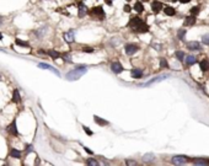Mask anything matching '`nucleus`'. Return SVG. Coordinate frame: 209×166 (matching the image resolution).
<instances>
[{
	"instance_id": "obj_1",
	"label": "nucleus",
	"mask_w": 209,
	"mask_h": 166,
	"mask_svg": "<svg viewBox=\"0 0 209 166\" xmlns=\"http://www.w3.org/2000/svg\"><path fill=\"white\" fill-rule=\"evenodd\" d=\"M128 27H130L133 31L137 32V33H146V32H149V26L140 17H138V16H134V17L130 19V21L128 22Z\"/></svg>"
},
{
	"instance_id": "obj_2",
	"label": "nucleus",
	"mask_w": 209,
	"mask_h": 166,
	"mask_svg": "<svg viewBox=\"0 0 209 166\" xmlns=\"http://www.w3.org/2000/svg\"><path fill=\"white\" fill-rule=\"evenodd\" d=\"M86 71H87L86 65L79 64L74 70H70L69 73H66L65 78H66V80H69V81H75V80H79L82 75H85Z\"/></svg>"
},
{
	"instance_id": "obj_3",
	"label": "nucleus",
	"mask_w": 209,
	"mask_h": 166,
	"mask_svg": "<svg viewBox=\"0 0 209 166\" xmlns=\"http://www.w3.org/2000/svg\"><path fill=\"white\" fill-rule=\"evenodd\" d=\"M89 14L91 16H94L97 20H103L106 17V14L103 11V7L102 6H94L91 10H89Z\"/></svg>"
},
{
	"instance_id": "obj_4",
	"label": "nucleus",
	"mask_w": 209,
	"mask_h": 166,
	"mask_svg": "<svg viewBox=\"0 0 209 166\" xmlns=\"http://www.w3.org/2000/svg\"><path fill=\"white\" fill-rule=\"evenodd\" d=\"M188 161H189V159L185 155H175L171 160V162L175 165H183V164H187Z\"/></svg>"
},
{
	"instance_id": "obj_5",
	"label": "nucleus",
	"mask_w": 209,
	"mask_h": 166,
	"mask_svg": "<svg viewBox=\"0 0 209 166\" xmlns=\"http://www.w3.org/2000/svg\"><path fill=\"white\" fill-rule=\"evenodd\" d=\"M124 51H125V54H127V55H133V54H135L139 51V47L137 44L128 43V44H125Z\"/></svg>"
},
{
	"instance_id": "obj_6",
	"label": "nucleus",
	"mask_w": 209,
	"mask_h": 166,
	"mask_svg": "<svg viewBox=\"0 0 209 166\" xmlns=\"http://www.w3.org/2000/svg\"><path fill=\"white\" fill-rule=\"evenodd\" d=\"M111 70L114 74H121L122 71H124V68H123V65L119 62H112L111 63Z\"/></svg>"
},
{
	"instance_id": "obj_7",
	"label": "nucleus",
	"mask_w": 209,
	"mask_h": 166,
	"mask_svg": "<svg viewBox=\"0 0 209 166\" xmlns=\"http://www.w3.org/2000/svg\"><path fill=\"white\" fill-rule=\"evenodd\" d=\"M162 3L161 1H159V0H154V1H151V10L154 14H159L161 10H162Z\"/></svg>"
},
{
	"instance_id": "obj_8",
	"label": "nucleus",
	"mask_w": 209,
	"mask_h": 166,
	"mask_svg": "<svg viewBox=\"0 0 209 166\" xmlns=\"http://www.w3.org/2000/svg\"><path fill=\"white\" fill-rule=\"evenodd\" d=\"M87 14H89L87 6L84 3H80L79 4V9H78V16H79V17H85Z\"/></svg>"
},
{
	"instance_id": "obj_9",
	"label": "nucleus",
	"mask_w": 209,
	"mask_h": 166,
	"mask_svg": "<svg viewBox=\"0 0 209 166\" xmlns=\"http://www.w3.org/2000/svg\"><path fill=\"white\" fill-rule=\"evenodd\" d=\"M187 48L189 51H200V49H202V44L197 42V41H192V42L187 43Z\"/></svg>"
},
{
	"instance_id": "obj_10",
	"label": "nucleus",
	"mask_w": 209,
	"mask_h": 166,
	"mask_svg": "<svg viewBox=\"0 0 209 166\" xmlns=\"http://www.w3.org/2000/svg\"><path fill=\"white\" fill-rule=\"evenodd\" d=\"M7 132L10 133L11 135H19V130H17V126H16V119H14L11 122V124L7 127Z\"/></svg>"
},
{
	"instance_id": "obj_11",
	"label": "nucleus",
	"mask_w": 209,
	"mask_h": 166,
	"mask_svg": "<svg viewBox=\"0 0 209 166\" xmlns=\"http://www.w3.org/2000/svg\"><path fill=\"white\" fill-rule=\"evenodd\" d=\"M64 41H65V42H68V43H73L75 41V32L73 30H70L69 32L64 33Z\"/></svg>"
},
{
	"instance_id": "obj_12",
	"label": "nucleus",
	"mask_w": 209,
	"mask_h": 166,
	"mask_svg": "<svg viewBox=\"0 0 209 166\" xmlns=\"http://www.w3.org/2000/svg\"><path fill=\"white\" fill-rule=\"evenodd\" d=\"M38 66H39V68H42V69H49L51 71H53V73L55 74L57 76H60V73L55 68H53V66H51V65H48V64H44V63H39V64H38Z\"/></svg>"
},
{
	"instance_id": "obj_13",
	"label": "nucleus",
	"mask_w": 209,
	"mask_h": 166,
	"mask_svg": "<svg viewBox=\"0 0 209 166\" xmlns=\"http://www.w3.org/2000/svg\"><path fill=\"white\" fill-rule=\"evenodd\" d=\"M130 75H132V78H134V79H140L141 76H143V70H141V69H132L130 70Z\"/></svg>"
},
{
	"instance_id": "obj_14",
	"label": "nucleus",
	"mask_w": 209,
	"mask_h": 166,
	"mask_svg": "<svg viewBox=\"0 0 209 166\" xmlns=\"http://www.w3.org/2000/svg\"><path fill=\"white\" fill-rule=\"evenodd\" d=\"M167 78V75H160V76H156V78H154V79H151L150 81H148V82H145V84H143V86H149V85H151V84H154V82H157V81H161V80H164V79H166Z\"/></svg>"
},
{
	"instance_id": "obj_15",
	"label": "nucleus",
	"mask_w": 209,
	"mask_h": 166,
	"mask_svg": "<svg viewBox=\"0 0 209 166\" xmlns=\"http://www.w3.org/2000/svg\"><path fill=\"white\" fill-rule=\"evenodd\" d=\"M199 66H200V70H202L203 73H205V71L209 70V62L207 59H202L199 62Z\"/></svg>"
},
{
	"instance_id": "obj_16",
	"label": "nucleus",
	"mask_w": 209,
	"mask_h": 166,
	"mask_svg": "<svg viewBox=\"0 0 209 166\" xmlns=\"http://www.w3.org/2000/svg\"><path fill=\"white\" fill-rule=\"evenodd\" d=\"M94 119H95L96 124H98V126H102V127L108 126V122H107V121H105V119H103V118H101V117H98V116H94Z\"/></svg>"
},
{
	"instance_id": "obj_17",
	"label": "nucleus",
	"mask_w": 209,
	"mask_h": 166,
	"mask_svg": "<svg viewBox=\"0 0 209 166\" xmlns=\"http://www.w3.org/2000/svg\"><path fill=\"white\" fill-rule=\"evenodd\" d=\"M194 23H196V16H192V15L187 16V17H186V21H185V25H186V26H193Z\"/></svg>"
},
{
	"instance_id": "obj_18",
	"label": "nucleus",
	"mask_w": 209,
	"mask_h": 166,
	"mask_svg": "<svg viewBox=\"0 0 209 166\" xmlns=\"http://www.w3.org/2000/svg\"><path fill=\"white\" fill-rule=\"evenodd\" d=\"M164 12H165L167 16H173V15H176V10H175V7H171V6H165V7H164Z\"/></svg>"
},
{
	"instance_id": "obj_19",
	"label": "nucleus",
	"mask_w": 209,
	"mask_h": 166,
	"mask_svg": "<svg viewBox=\"0 0 209 166\" xmlns=\"http://www.w3.org/2000/svg\"><path fill=\"white\" fill-rule=\"evenodd\" d=\"M134 10L138 12V14H141V12H144V5H143V3L141 1H137L135 4H134Z\"/></svg>"
},
{
	"instance_id": "obj_20",
	"label": "nucleus",
	"mask_w": 209,
	"mask_h": 166,
	"mask_svg": "<svg viewBox=\"0 0 209 166\" xmlns=\"http://www.w3.org/2000/svg\"><path fill=\"white\" fill-rule=\"evenodd\" d=\"M192 162H193L194 165H209V160L200 159V157H198V159H193V160H192Z\"/></svg>"
},
{
	"instance_id": "obj_21",
	"label": "nucleus",
	"mask_w": 209,
	"mask_h": 166,
	"mask_svg": "<svg viewBox=\"0 0 209 166\" xmlns=\"http://www.w3.org/2000/svg\"><path fill=\"white\" fill-rule=\"evenodd\" d=\"M20 100H21V96H20V94H19V90L15 89V90H14V94H12V102L17 103V102H20Z\"/></svg>"
},
{
	"instance_id": "obj_22",
	"label": "nucleus",
	"mask_w": 209,
	"mask_h": 166,
	"mask_svg": "<svg viewBox=\"0 0 209 166\" xmlns=\"http://www.w3.org/2000/svg\"><path fill=\"white\" fill-rule=\"evenodd\" d=\"M47 54H48V55H51V57L53 58V59H58V58H60V55H62L59 52L54 51V49H49V51L47 52Z\"/></svg>"
},
{
	"instance_id": "obj_23",
	"label": "nucleus",
	"mask_w": 209,
	"mask_h": 166,
	"mask_svg": "<svg viewBox=\"0 0 209 166\" xmlns=\"http://www.w3.org/2000/svg\"><path fill=\"white\" fill-rule=\"evenodd\" d=\"M185 62H186V64H187L188 66H191V65H193L197 60H196V57H194V55H187Z\"/></svg>"
},
{
	"instance_id": "obj_24",
	"label": "nucleus",
	"mask_w": 209,
	"mask_h": 166,
	"mask_svg": "<svg viewBox=\"0 0 209 166\" xmlns=\"http://www.w3.org/2000/svg\"><path fill=\"white\" fill-rule=\"evenodd\" d=\"M10 156H12V157H15V159H19V157H21V151H19L17 149H11L10 150Z\"/></svg>"
},
{
	"instance_id": "obj_25",
	"label": "nucleus",
	"mask_w": 209,
	"mask_h": 166,
	"mask_svg": "<svg viewBox=\"0 0 209 166\" xmlns=\"http://www.w3.org/2000/svg\"><path fill=\"white\" fill-rule=\"evenodd\" d=\"M15 43L17 44V46H20V47H25V48H28V47H30L28 42H25V41H22V39H20V38H16Z\"/></svg>"
},
{
	"instance_id": "obj_26",
	"label": "nucleus",
	"mask_w": 209,
	"mask_h": 166,
	"mask_svg": "<svg viewBox=\"0 0 209 166\" xmlns=\"http://www.w3.org/2000/svg\"><path fill=\"white\" fill-rule=\"evenodd\" d=\"M186 33H187V31H186L185 28L178 30V32H177V37H178V39H180V41H183V39H185Z\"/></svg>"
},
{
	"instance_id": "obj_27",
	"label": "nucleus",
	"mask_w": 209,
	"mask_h": 166,
	"mask_svg": "<svg viewBox=\"0 0 209 166\" xmlns=\"http://www.w3.org/2000/svg\"><path fill=\"white\" fill-rule=\"evenodd\" d=\"M200 11V7L199 6H193V7H191V10H189V14L192 16H197Z\"/></svg>"
},
{
	"instance_id": "obj_28",
	"label": "nucleus",
	"mask_w": 209,
	"mask_h": 166,
	"mask_svg": "<svg viewBox=\"0 0 209 166\" xmlns=\"http://www.w3.org/2000/svg\"><path fill=\"white\" fill-rule=\"evenodd\" d=\"M154 159H155L154 154H145V155L143 156V160H144L145 162H150V161H153Z\"/></svg>"
},
{
	"instance_id": "obj_29",
	"label": "nucleus",
	"mask_w": 209,
	"mask_h": 166,
	"mask_svg": "<svg viewBox=\"0 0 209 166\" xmlns=\"http://www.w3.org/2000/svg\"><path fill=\"white\" fill-rule=\"evenodd\" d=\"M175 55H176V58L180 62H183V59H185V53H183V51H177L175 53Z\"/></svg>"
},
{
	"instance_id": "obj_30",
	"label": "nucleus",
	"mask_w": 209,
	"mask_h": 166,
	"mask_svg": "<svg viewBox=\"0 0 209 166\" xmlns=\"http://www.w3.org/2000/svg\"><path fill=\"white\" fill-rule=\"evenodd\" d=\"M160 68H169V63L165 58H161L160 59Z\"/></svg>"
},
{
	"instance_id": "obj_31",
	"label": "nucleus",
	"mask_w": 209,
	"mask_h": 166,
	"mask_svg": "<svg viewBox=\"0 0 209 166\" xmlns=\"http://www.w3.org/2000/svg\"><path fill=\"white\" fill-rule=\"evenodd\" d=\"M202 41H203V43H204V44L209 46V33H205V35H203Z\"/></svg>"
},
{
	"instance_id": "obj_32",
	"label": "nucleus",
	"mask_w": 209,
	"mask_h": 166,
	"mask_svg": "<svg viewBox=\"0 0 209 166\" xmlns=\"http://www.w3.org/2000/svg\"><path fill=\"white\" fill-rule=\"evenodd\" d=\"M82 52L84 53H94V48H91V47H84L82 48Z\"/></svg>"
},
{
	"instance_id": "obj_33",
	"label": "nucleus",
	"mask_w": 209,
	"mask_h": 166,
	"mask_svg": "<svg viewBox=\"0 0 209 166\" xmlns=\"http://www.w3.org/2000/svg\"><path fill=\"white\" fill-rule=\"evenodd\" d=\"M123 10H124V12H127V14H129V12L132 11V6H130L129 4H125V5L123 6Z\"/></svg>"
},
{
	"instance_id": "obj_34",
	"label": "nucleus",
	"mask_w": 209,
	"mask_h": 166,
	"mask_svg": "<svg viewBox=\"0 0 209 166\" xmlns=\"http://www.w3.org/2000/svg\"><path fill=\"white\" fill-rule=\"evenodd\" d=\"M86 164H87V165H95V166L100 165V164H98V162H97L96 160H94V159H89V160L86 161Z\"/></svg>"
},
{
	"instance_id": "obj_35",
	"label": "nucleus",
	"mask_w": 209,
	"mask_h": 166,
	"mask_svg": "<svg viewBox=\"0 0 209 166\" xmlns=\"http://www.w3.org/2000/svg\"><path fill=\"white\" fill-rule=\"evenodd\" d=\"M82 129L85 130V133H86L87 135H92V134H94V133H92V130H90V129H89L87 127H85V126H82Z\"/></svg>"
},
{
	"instance_id": "obj_36",
	"label": "nucleus",
	"mask_w": 209,
	"mask_h": 166,
	"mask_svg": "<svg viewBox=\"0 0 209 166\" xmlns=\"http://www.w3.org/2000/svg\"><path fill=\"white\" fill-rule=\"evenodd\" d=\"M125 164H127V165H137L138 162L137 161H133V160H127V161H125Z\"/></svg>"
},
{
	"instance_id": "obj_37",
	"label": "nucleus",
	"mask_w": 209,
	"mask_h": 166,
	"mask_svg": "<svg viewBox=\"0 0 209 166\" xmlns=\"http://www.w3.org/2000/svg\"><path fill=\"white\" fill-rule=\"evenodd\" d=\"M84 149H85V151H86V153H89L90 155H94V151H92V150H90V149H89V148H86V146H84Z\"/></svg>"
},
{
	"instance_id": "obj_38",
	"label": "nucleus",
	"mask_w": 209,
	"mask_h": 166,
	"mask_svg": "<svg viewBox=\"0 0 209 166\" xmlns=\"http://www.w3.org/2000/svg\"><path fill=\"white\" fill-rule=\"evenodd\" d=\"M177 1H180L181 4H188V3L191 1V0H177Z\"/></svg>"
},
{
	"instance_id": "obj_39",
	"label": "nucleus",
	"mask_w": 209,
	"mask_h": 166,
	"mask_svg": "<svg viewBox=\"0 0 209 166\" xmlns=\"http://www.w3.org/2000/svg\"><path fill=\"white\" fill-rule=\"evenodd\" d=\"M26 150H27V151H32V150H33V146H32V145H27V146H26Z\"/></svg>"
},
{
	"instance_id": "obj_40",
	"label": "nucleus",
	"mask_w": 209,
	"mask_h": 166,
	"mask_svg": "<svg viewBox=\"0 0 209 166\" xmlns=\"http://www.w3.org/2000/svg\"><path fill=\"white\" fill-rule=\"evenodd\" d=\"M105 1H106V4H107V5H110V6H112V4H113V3H112L113 0H105Z\"/></svg>"
},
{
	"instance_id": "obj_41",
	"label": "nucleus",
	"mask_w": 209,
	"mask_h": 166,
	"mask_svg": "<svg viewBox=\"0 0 209 166\" xmlns=\"http://www.w3.org/2000/svg\"><path fill=\"white\" fill-rule=\"evenodd\" d=\"M3 37H4V36H3V33L0 32V39H3Z\"/></svg>"
},
{
	"instance_id": "obj_42",
	"label": "nucleus",
	"mask_w": 209,
	"mask_h": 166,
	"mask_svg": "<svg viewBox=\"0 0 209 166\" xmlns=\"http://www.w3.org/2000/svg\"><path fill=\"white\" fill-rule=\"evenodd\" d=\"M1 20H3V17H0V25H1V23H3V21H1Z\"/></svg>"
},
{
	"instance_id": "obj_43",
	"label": "nucleus",
	"mask_w": 209,
	"mask_h": 166,
	"mask_svg": "<svg viewBox=\"0 0 209 166\" xmlns=\"http://www.w3.org/2000/svg\"><path fill=\"white\" fill-rule=\"evenodd\" d=\"M125 1H130V0H125Z\"/></svg>"
},
{
	"instance_id": "obj_44",
	"label": "nucleus",
	"mask_w": 209,
	"mask_h": 166,
	"mask_svg": "<svg viewBox=\"0 0 209 166\" xmlns=\"http://www.w3.org/2000/svg\"><path fill=\"white\" fill-rule=\"evenodd\" d=\"M0 81H1V76H0Z\"/></svg>"
}]
</instances>
